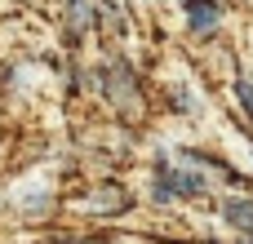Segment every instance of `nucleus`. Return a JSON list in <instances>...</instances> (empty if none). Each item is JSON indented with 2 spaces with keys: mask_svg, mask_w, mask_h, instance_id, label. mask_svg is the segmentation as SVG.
Masks as SVG:
<instances>
[{
  "mask_svg": "<svg viewBox=\"0 0 253 244\" xmlns=\"http://www.w3.org/2000/svg\"><path fill=\"white\" fill-rule=\"evenodd\" d=\"M196 191H205V182L196 178V173H160V182H156V200H173V196H196Z\"/></svg>",
  "mask_w": 253,
  "mask_h": 244,
  "instance_id": "f257e3e1",
  "label": "nucleus"
},
{
  "mask_svg": "<svg viewBox=\"0 0 253 244\" xmlns=\"http://www.w3.org/2000/svg\"><path fill=\"white\" fill-rule=\"evenodd\" d=\"M218 18H222V9H218L213 0H187V22H191V31L218 27Z\"/></svg>",
  "mask_w": 253,
  "mask_h": 244,
  "instance_id": "f03ea898",
  "label": "nucleus"
},
{
  "mask_svg": "<svg viewBox=\"0 0 253 244\" xmlns=\"http://www.w3.org/2000/svg\"><path fill=\"white\" fill-rule=\"evenodd\" d=\"M222 213H227V222H236V227L253 231V204H249V200H227Z\"/></svg>",
  "mask_w": 253,
  "mask_h": 244,
  "instance_id": "7ed1b4c3",
  "label": "nucleus"
},
{
  "mask_svg": "<svg viewBox=\"0 0 253 244\" xmlns=\"http://www.w3.org/2000/svg\"><path fill=\"white\" fill-rule=\"evenodd\" d=\"M236 93H240V102H245V111L253 116V84H249V80H236Z\"/></svg>",
  "mask_w": 253,
  "mask_h": 244,
  "instance_id": "20e7f679",
  "label": "nucleus"
}]
</instances>
